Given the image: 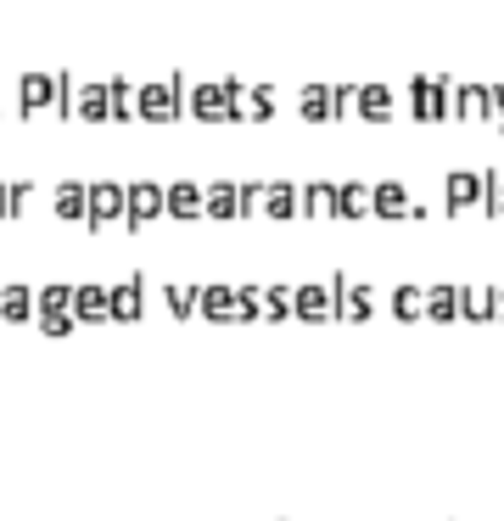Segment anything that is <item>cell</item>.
<instances>
[{
    "label": "cell",
    "instance_id": "6da1fadb",
    "mask_svg": "<svg viewBox=\"0 0 504 521\" xmlns=\"http://www.w3.org/2000/svg\"><path fill=\"white\" fill-rule=\"evenodd\" d=\"M68 314H73V325H96V320H107V286H96V281L73 286Z\"/></svg>",
    "mask_w": 504,
    "mask_h": 521
},
{
    "label": "cell",
    "instance_id": "7a4b0ae2",
    "mask_svg": "<svg viewBox=\"0 0 504 521\" xmlns=\"http://www.w3.org/2000/svg\"><path fill=\"white\" fill-rule=\"evenodd\" d=\"M140 309H146V297H140V281H124L118 292H107V320L129 325V320H140Z\"/></svg>",
    "mask_w": 504,
    "mask_h": 521
},
{
    "label": "cell",
    "instance_id": "3957f363",
    "mask_svg": "<svg viewBox=\"0 0 504 521\" xmlns=\"http://www.w3.org/2000/svg\"><path fill=\"white\" fill-rule=\"evenodd\" d=\"M129 230L135 225H146V219H157V208H163V191L157 185H129Z\"/></svg>",
    "mask_w": 504,
    "mask_h": 521
},
{
    "label": "cell",
    "instance_id": "277c9868",
    "mask_svg": "<svg viewBox=\"0 0 504 521\" xmlns=\"http://www.w3.org/2000/svg\"><path fill=\"white\" fill-rule=\"evenodd\" d=\"M196 303H202V320H208V325H224L230 314H236V297H230V286H208Z\"/></svg>",
    "mask_w": 504,
    "mask_h": 521
},
{
    "label": "cell",
    "instance_id": "5b68a950",
    "mask_svg": "<svg viewBox=\"0 0 504 521\" xmlns=\"http://www.w3.org/2000/svg\"><path fill=\"white\" fill-rule=\"evenodd\" d=\"M325 314H331L325 286H303V292H297V320H325Z\"/></svg>",
    "mask_w": 504,
    "mask_h": 521
},
{
    "label": "cell",
    "instance_id": "8992f818",
    "mask_svg": "<svg viewBox=\"0 0 504 521\" xmlns=\"http://www.w3.org/2000/svg\"><path fill=\"white\" fill-rule=\"evenodd\" d=\"M28 309H34L28 286H6V292H0V320H28Z\"/></svg>",
    "mask_w": 504,
    "mask_h": 521
},
{
    "label": "cell",
    "instance_id": "52a82bcc",
    "mask_svg": "<svg viewBox=\"0 0 504 521\" xmlns=\"http://www.w3.org/2000/svg\"><path fill=\"white\" fill-rule=\"evenodd\" d=\"M370 208L387 213V219H398V213H409V197H404V185H381L376 197H370Z\"/></svg>",
    "mask_w": 504,
    "mask_h": 521
},
{
    "label": "cell",
    "instance_id": "ba28073f",
    "mask_svg": "<svg viewBox=\"0 0 504 521\" xmlns=\"http://www.w3.org/2000/svg\"><path fill=\"white\" fill-rule=\"evenodd\" d=\"M168 213H180V219H191V213H202V197H196V185H174L168 191Z\"/></svg>",
    "mask_w": 504,
    "mask_h": 521
},
{
    "label": "cell",
    "instance_id": "9c48e42d",
    "mask_svg": "<svg viewBox=\"0 0 504 521\" xmlns=\"http://www.w3.org/2000/svg\"><path fill=\"white\" fill-rule=\"evenodd\" d=\"M236 208H241L236 185H213V191H208V213H213V219H230Z\"/></svg>",
    "mask_w": 504,
    "mask_h": 521
},
{
    "label": "cell",
    "instance_id": "30bf717a",
    "mask_svg": "<svg viewBox=\"0 0 504 521\" xmlns=\"http://www.w3.org/2000/svg\"><path fill=\"white\" fill-rule=\"evenodd\" d=\"M168 314H174V320H185V314L196 309V286H180V281H168Z\"/></svg>",
    "mask_w": 504,
    "mask_h": 521
},
{
    "label": "cell",
    "instance_id": "8fae6325",
    "mask_svg": "<svg viewBox=\"0 0 504 521\" xmlns=\"http://www.w3.org/2000/svg\"><path fill=\"white\" fill-rule=\"evenodd\" d=\"M56 213H62V219H84V185H62Z\"/></svg>",
    "mask_w": 504,
    "mask_h": 521
},
{
    "label": "cell",
    "instance_id": "7c38bea8",
    "mask_svg": "<svg viewBox=\"0 0 504 521\" xmlns=\"http://www.w3.org/2000/svg\"><path fill=\"white\" fill-rule=\"evenodd\" d=\"M364 208H370L364 185H342V191H336V213H348V219H353V213H364Z\"/></svg>",
    "mask_w": 504,
    "mask_h": 521
},
{
    "label": "cell",
    "instance_id": "4fadbf2b",
    "mask_svg": "<svg viewBox=\"0 0 504 521\" xmlns=\"http://www.w3.org/2000/svg\"><path fill=\"white\" fill-rule=\"evenodd\" d=\"M426 309H432V320H454V309H460V297H454V286H437Z\"/></svg>",
    "mask_w": 504,
    "mask_h": 521
},
{
    "label": "cell",
    "instance_id": "5bb4252c",
    "mask_svg": "<svg viewBox=\"0 0 504 521\" xmlns=\"http://www.w3.org/2000/svg\"><path fill=\"white\" fill-rule=\"evenodd\" d=\"M392 309H398V320H415V314H420V292H415V286H404V292L392 297Z\"/></svg>",
    "mask_w": 504,
    "mask_h": 521
},
{
    "label": "cell",
    "instance_id": "9a60e30c",
    "mask_svg": "<svg viewBox=\"0 0 504 521\" xmlns=\"http://www.w3.org/2000/svg\"><path fill=\"white\" fill-rule=\"evenodd\" d=\"M40 331H45V337H68V331H73V314H40Z\"/></svg>",
    "mask_w": 504,
    "mask_h": 521
},
{
    "label": "cell",
    "instance_id": "2e32d148",
    "mask_svg": "<svg viewBox=\"0 0 504 521\" xmlns=\"http://www.w3.org/2000/svg\"><path fill=\"white\" fill-rule=\"evenodd\" d=\"M269 213H280V219L292 213V185H275V191H269Z\"/></svg>",
    "mask_w": 504,
    "mask_h": 521
},
{
    "label": "cell",
    "instance_id": "e0dca14e",
    "mask_svg": "<svg viewBox=\"0 0 504 521\" xmlns=\"http://www.w3.org/2000/svg\"><path fill=\"white\" fill-rule=\"evenodd\" d=\"M0 213H12V191L6 185H0Z\"/></svg>",
    "mask_w": 504,
    "mask_h": 521
}]
</instances>
